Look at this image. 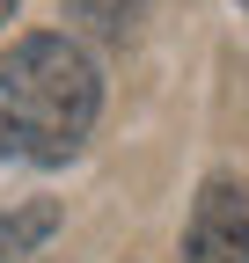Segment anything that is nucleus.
<instances>
[{"instance_id": "obj_1", "label": "nucleus", "mask_w": 249, "mask_h": 263, "mask_svg": "<svg viewBox=\"0 0 249 263\" xmlns=\"http://www.w3.org/2000/svg\"><path fill=\"white\" fill-rule=\"evenodd\" d=\"M96 110H103V73L74 37L37 29V37L8 44V59H0V161H37V168L74 161L81 139L96 132Z\"/></svg>"}, {"instance_id": "obj_2", "label": "nucleus", "mask_w": 249, "mask_h": 263, "mask_svg": "<svg viewBox=\"0 0 249 263\" xmlns=\"http://www.w3.org/2000/svg\"><path fill=\"white\" fill-rule=\"evenodd\" d=\"M183 263H249V190L235 176H205L183 227Z\"/></svg>"}, {"instance_id": "obj_3", "label": "nucleus", "mask_w": 249, "mask_h": 263, "mask_svg": "<svg viewBox=\"0 0 249 263\" xmlns=\"http://www.w3.org/2000/svg\"><path fill=\"white\" fill-rule=\"evenodd\" d=\"M66 15H74L96 44H124V37L147 22V0H66Z\"/></svg>"}, {"instance_id": "obj_4", "label": "nucleus", "mask_w": 249, "mask_h": 263, "mask_svg": "<svg viewBox=\"0 0 249 263\" xmlns=\"http://www.w3.org/2000/svg\"><path fill=\"white\" fill-rule=\"evenodd\" d=\"M59 227V205L51 197H37V205H15V212H0V263H15V256H29L44 234Z\"/></svg>"}, {"instance_id": "obj_5", "label": "nucleus", "mask_w": 249, "mask_h": 263, "mask_svg": "<svg viewBox=\"0 0 249 263\" xmlns=\"http://www.w3.org/2000/svg\"><path fill=\"white\" fill-rule=\"evenodd\" d=\"M8 15H15V0H0V22H8Z\"/></svg>"}]
</instances>
